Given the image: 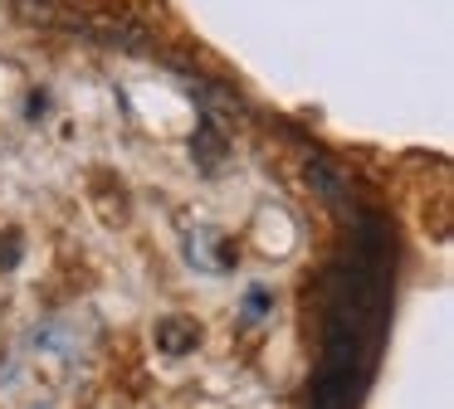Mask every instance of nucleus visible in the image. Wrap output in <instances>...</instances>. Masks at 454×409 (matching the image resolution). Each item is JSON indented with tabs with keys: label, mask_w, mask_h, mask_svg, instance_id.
I'll return each instance as SVG.
<instances>
[{
	"label": "nucleus",
	"mask_w": 454,
	"mask_h": 409,
	"mask_svg": "<svg viewBox=\"0 0 454 409\" xmlns=\"http://www.w3.org/2000/svg\"><path fill=\"white\" fill-rule=\"evenodd\" d=\"M196 341H200V327H196L191 317H167V321H157V346L167 351V356H186Z\"/></svg>",
	"instance_id": "1"
},
{
	"label": "nucleus",
	"mask_w": 454,
	"mask_h": 409,
	"mask_svg": "<svg viewBox=\"0 0 454 409\" xmlns=\"http://www.w3.org/2000/svg\"><path fill=\"white\" fill-rule=\"evenodd\" d=\"M196 151H200V161H206V166H215V156L225 151V136L206 122V127H200V136H196Z\"/></svg>",
	"instance_id": "2"
},
{
	"label": "nucleus",
	"mask_w": 454,
	"mask_h": 409,
	"mask_svg": "<svg viewBox=\"0 0 454 409\" xmlns=\"http://www.w3.org/2000/svg\"><path fill=\"white\" fill-rule=\"evenodd\" d=\"M245 312H249V317H264V312H269V292L254 288V292L245 297Z\"/></svg>",
	"instance_id": "3"
}]
</instances>
